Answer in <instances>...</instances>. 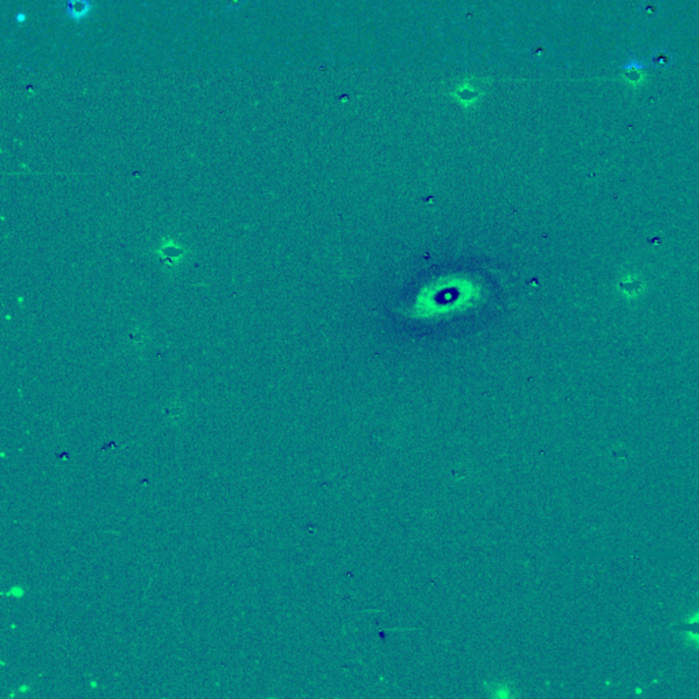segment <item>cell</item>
Returning <instances> with one entry per match:
<instances>
[{
  "label": "cell",
  "mask_w": 699,
  "mask_h": 699,
  "mask_svg": "<svg viewBox=\"0 0 699 699\" xmlns=\"http://www.w3.org/2000/svg\"><path fill=\"white\" fill-rule=\"evenodd\" d=\"M68 10H70V14H73L74 18H77V19L85 17L89 11L88 1L86 0H71Z\"/></svg>",
  "instance_id": "1"
}]
</instances>
